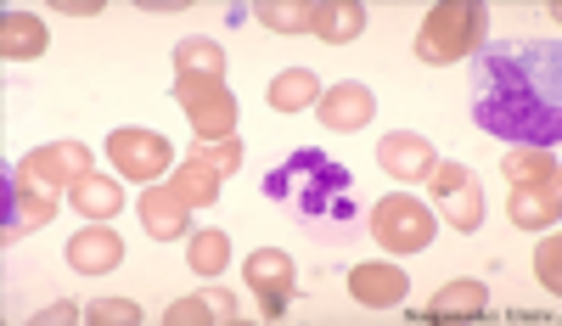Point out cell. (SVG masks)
<instances>
[{"mask_svg":"<svg viewBox=\"0 0 562 326\" xmlns=\"http://www.w3.org/2000/svg\"><path fill=\"white\" fill-rule=\"evenodd\" d=\"M186 259H192L198 276H220V270L231 265V237H225V231H192Z\"/></svg>","mask_w":562,"mask_h":326,"instance_id":"cell-24","label":"cell"},{"mask_svg":"<svg viewBox=\"0 0 562 326\" xmlns=\"http://www.w3.org/2000/svg\"><path fill=\"white\" fill-rule=\"evenodd\" d=\"M45 23L34 18V12H7L0 18V57L7 63H34V57H45Z\"/></svg>","mask_w":562,"mask_h":326,"instance_id":"cell-15","label":"cell"},{"mask_svg":"<svg viewBox=\"0 0 562 326\" xmlns=\"http://www.w3.org/2000/svg\"><path fill=\"white\" fill-rule=\"evenodd\" d=\"M85 321H90V326H135L140 310H135L130 299H97V304L85 310Z\"/></svg>","mask_w":562,"mask_h":326,"instance_id":"cell-29","label":"cell"},{"mask_svg":"<svg viewBox=\"0 0 562 326\" xmlns=\"http://www.w3.org/2000/svg\"><path fill=\"white\" fill-rule=\"evenodd\" d=\"M315 108H321V124H326V130H338V135L366 130V124H371V113H378V102H371V90H366V85H355V79L333 85V90H326V97H321Z\"/></svg>","mask_w":562,"mask_h":326,"instance_id":"cell-8","label":"cell"},{"mask_svg":"<svg viewBox=\"0 0 562 326\" xmlns=\"http://www.w3.org/2000/svg\"><path fill=\"white\" fill-rule=\"evenodd\" d=\"M203 299H209V315H214V321H225V326H231V321H237V299H231V293H220V288H209Z\"/></svg>","mask_w":562,"mask_h":326,"instance_id":"cell-34","label":"cell"},{"mask_svg":"<svg viewBox=\"0 0 562 326\" xmlns=\"http://www.w3.org/2000/svg\"><path fill=\"white\" fill-rule=\"evenodd\" d=\"M265 97H270L276 113H304V108L321 102V79H315L310 68H288V74H276V79H270Z\"/></svg>","mask_w":562,"mask_h":326,"instance_id":"cell-19","label":"cell"},{"mask_svg":"<svg viewBox=\"0 0 562 326\" xmlns=\"http://www.w3.org/2000/svg\"><path fill=\"white\" fill-rule=\"evenodd\" d=\"M7 186H12V180H7ZM12 209H18V214L7 220V243L52 220V214H57V198H40V192H23V186H12Z\"/></svg>","mask_w":562,"mask_h":326,"instance_id":"cell-23","label":"cell"},{"mask_svg":"<svg viewBox=\"0 0 562 326\" xmlns=\"http://www.w3.org/2000/svg\"><path fill=\"white\" fill-rule=\"evenodd\" d=\"M175 68L180 74H220L225 79V52L214 40H180L175 45Z\"/></svg>","mask_w":562,"mask_h":326,"instance_id":"cell-26","label":"cell"},{"mask_svg":"<svg viewBox=\"0 0 562 326\" xmlns=\"http://www.w3.org/2000/svg\"><path fill=\"white\" fill-rule=\"evenodd\" d=\"M439 209H445V220H450L456 231H479V220H484V192H479V180L467 175L450 198H439Z\"/></svg>","mask_w":562,"mask_h":326,"instance_id":"cell-22","label":"cell"},{"mask_svg":"<svg viewBox=\"0 0 562 326\" xmlns=\"http://www.w3.org/2000/svg\"><path fill=\"white\" fill-rule=\"evenodd\" d=\"M461 180H467V164H434V175H428V192H434V203H439V198H450Z\"/></svg>","mask_w":562,"mask_h":326,"instance_id":"cell-31","label":"cell"},{"mask_svg":"<svg viewBox=\"0 0 562 326\" xmlns=\"http://www.w3.org/2000/svg\"><path fill=\"white\" fill-rule=\"evenodd\" d=\"M68 321H79V304H68V299H57V304H45V310L34 315V326H68Z\"/></svg>","mask_w":562,"mask_h":326,"instance_id":"cell-33","label":"cell"},{"mask_svg":"<svg viewBox=\"0 0 562 326\" xmlns=\"http://www.w3.org/2000/svg\"><path fill=\"white\" fill-rule=\"evenodd\" d=\"M169 326H198V321H214L209 315V299L198 293V299H180V304H169V315H164Z\"/></svg>","mask_w":562,"mask_h":326,"instance_id":"cell-32","label":"cell"},{"mask_svg":"<svg viewBox=\"0 0 562 326\" xmlns=\"http://www.w3.org/2000/svg\"><path fill=\"white\" fill-rule=\"evenodd\" d=\"M270 198H288L293 209H304L310 220H349L355 209H349V169L338 164V158H326V153H293L288 164H281L270 180Z\"/></svg>","mask_w":562,"mask_h":326,"instance_id":"cell-2","label":"cell"},{"mask_svg":"<svg viewBox=\"0 0 562 326\" xmlns=\"http://www.w3.org/2000/svg\"><path fill=\"white\" fill-rule=\"evenodd\" d=\"M108 158L119 164L124 180H140V186H158V175L175 169V147L153 130H113L108 135Z\"/></svg>","mask_w":562,"mask_h":326,"instance_id":"cell-6","label":"cell"},{"mask_svg":"<svg viewBox=\"0 0 562 326\" xmlns=\"http://www.w3.org/2000/svg\"><path fill=\"white\" fill-rule=\"evenodd\" d=\"M360 29H366V7H355V0H321L310 12V34H321L326 45H349Z\"/></svg>","mask_w":562,"mask_h":326,"instance_id":"cell-17","label":"cell"},{"mask_svg":"<svg viewBox=\"0 0 562 326\" xmlns=\"http://www.w3.org/2000/svg\"><path fill=\"white\" fill-rule=\"evenodd\" d=\"M135 214H140V225H147V237H158V243H180L186 231H192V209L175 198V186H147Z\"/></svg>","mask_w":562,"mask_h":326,"instance_id":"cell-7","label":"cell"},{"mask_svg":"<svg viewBox=\"0 0 562 326\" xmlns=\"http://www.w3.org/2000/svg\"><path fill=\"white\" fill-rule=\"evenodd\" d=\"M68 203L85 214V220H113L119 209H124V186L119 180H108V175H97V169H90V175H79L74 180V192H68Z\"/></svg>","mask_w":562,"mask_h":326,"instance_id":"cell-16","label":"cell"},{"mask_svg":"<svg viewBox=\"0 0 562 326\" xmlns=\"http://www.w3.org/2000/svg\"><path fill=\"white\" fill-rule=\"evenodd\" d=\"M90 175V153L79 142H52V147H34L18 169H12V186L23 192H40V198H63L74 192V180Z\"/></svg>","mask_w":562,"mask_h":326,"instance_id":"cell-5","label":"cell"},{"mask_svg":"<svg viewBox=\"0 0 562 326\" xmlns=\"http://www.w3.org/2000/svg\"><path fill=\"white\" fill-rule=\"evenodd\" d=\"M479 45H484V7L479 0H445V7H434L428 23L416 29V57L434 63V68L473 57Z\"/></svg>","mask_w":562,"mask_h":326,"instance_id":"cell-3","label":"cell"},{"mask_svg":"<svg viewBox=\"0 0 562 326\" xmlns=\"http://www.w3.org/2000/svg\"><path fill=\"white\" fill-rule=\"evenodd\" d=\"M119 259H124V243H119V231H108V220L85 225L79 237L68 243V265H74L79 276H102V270H113Z\"/></svg>","mask_w":562,"mask_h":326,"instance_id":"cell-11","label":"cell"},{"mask_svg":"<svg viewBox=\"0 0 562 326\" xmlns=\"http://www.w3.org/2000/svg\"><path fill=\"white\" fill-rule=\"evenodd\" d=\"M479 130L512 147H557L562 135V57L557 45H495L473 74Z\"/></svg>","mask_w":562,"mask_h":326,"instance_id":"cell-1","label":"cell"},{"mask_svg":"<svg viewBox=\"0 0 562 326\" xmlns=\"http://www.w3.org/2000/svg\"><path fill=\"white\" fill-rule=\"evenodd\" d=\"M288 315V299H265V321H281Z\"/></svg>","mask_w":562,"mask_h":326,"instance_id":"cell-36","label":"cell"},{"mask_svg":"<svg viewBox=\"0 0 562 326\" xmlns=\"http://www.w3.org/2000/svg\"><path fill=\"white\" fill-rule=\"evenodd\" d=\"M63 12H68V18H102V7H97V0H68Z\"/></svg>","mask_w":562,"mask_h":326,"instance_id":"cell-35","label":"cell"},{"mask_svg":"<svg viewBox=\"0 0 562 326\" xmlns=\"http://www.w3.org/2000/svg\"><path fill=\"white\" fill-rule=\"evenodd\" d=\"M501 169L512 186H546L557 180V147H518V153H506Z\"/></svg>","mask_w":562,"mask_h":326,"instance_id":"cell-21","label":"cell"},{"mask_svg":"<svg viewBox=\"0 0 562 326\" xmlns=\"http://www.w3.org/2000/svg\"><path fill=\"white\" fill-rule=\"evenodd\" d=\"M220 180H225V175H214L209 164L192 158V164H175V180H169V186H175V198H180L186 209H209V203L220 198Z\"/></svg>","mask_w":562,"mask_h":326,"instance_id":"cell-20","label":"cell"},{"mask_svg":"<svg viewBox=\"0 0 562 326\" xmlns=\"http://www.w3.org/2000/svg\"><path fill=\"white\" fill-rule=\"evenodd\" d=\"M484 299H490L484 282H450L428 310H416L411 321H479L484 315Z\"/></svg>","mask_w":562,"mask_h":326,"instance_id":"cell-18","label":"cell"},{"mask_svg":"<svg viewBox=\"0 0 562 326\" xmlns=\"http://www.w3.org/2000/svg\"><path fill=\"white\" fill-rule=\"evenodd\" d=\"M214 85H225V79H220V74H180V79H175V102L192 108L198 97H209Z\"/></svg>","mask_w":562,"mask_h":326,"instance_id":"cell-30","label":"cell"},{"mask_svg":"<svg viewBox=\"0 0 562 326\" xmlns=\"http://www.w3.org/2000/svg\"><path fill=\"white\" fill-rule=\"evenodd\" d=\"M535 276H540V288L557 299V288H562V243H557V225H551V237L535 248Z\"/></svg>","mask_w":562,"mask_h":326,"instance_id":"cell-28","label":"cell"},{"mask_svg":"<svg viewBox=\"0 0 562 326\" xmlns=\"http://www.w3.org/2000/svg\"><path fill=\"white\" fill-rule=\"evenodd\" d=\"M192 130H198V142H225V135H237V119H243V108H237V97H231V85H214L209 97H198L192 108Z\"/></svg>","mask_w":562,"mask_h":326,"instance_id":"cell-13","label":"cell"},{"mask_svg":"<svg viewBox=\"0 0 562 326\" xmlns=\"http://www.w3.org/2000/svg\"><path fill=\"white\" fill-rule=\"evenodd\" d=\"M371 237H378L383 254H422L434 243V209L394 192L383 203H371Z\"/></svg>","mask_w":562,"mask_h":326,"instance_id":"cell-4","label":"cell"},{"mask_svg":"<svg viewBox=\"0 0 562 326\" xmlns=\"http://www.w3.org/2000/svg\"><path fill=\"white\" fill-rule=\"evenodd\" d=\"M405 293H411V282H405L400 265H355L349 270V299L366 304V310H389Z\"/></svg>","mask_w":562,"mask_h":326,"instance_id":"cell-10","label":"cell"},{"mask_svg":"<svg viewBox=\"0 0 562 326\" xmlns=\"http://www.w3.org/2000/svg\"><path fill=\"white\" fill-rule=\"evenodd\" d=\"M310 12H315V7H304V0H259V7H254V18H259L265 29H276V34L310 29Z\"/></svg>","mask_w":562,"mask_h":326,"instance_id":"cell-25","label":"cell"},{"mask_svg":"<svg viewBox=\"0 0 562 326\" xmlns=\"http://www.w3.org/2000/svg\"><path fill=\"white\" fill-rule=\"evenodd\" d=\"M192 158L209 164L214 175H231V169H243V142H237V135H225V142H198Z\"/></svg>","mask_w":562,"mask_h":326,"instance_id":"cell-27","label":"cell"},{"mask_svg":"<svg viewBox=\"0 0 562 326\" xmlns=\"http://www.w3.org/2000/svg\"><path fill=\"white\" fill-rule=\"evenodd\" d=\"M243 282H248L259 299H293L299 270H293V259L281 254V248H259V254H248V265H243Z\"/></svg>","mask_w":562,"mask_h":326,"instance_id":"cell-12","label":"cell"},{"mask_svg":"<svg viewBox=\"0 0 562 326\" xmlns=\"http://www.w3.org/2000/svg\"><path fill=\"white\" fill-rule=\"evenodd\" d=\"M562 214V186L546 180V186H518L512 192V225H524V231H551Z\"/></svg>","mask_w":562,"mask_h":326,"instance_id":"cell-14","label":"cell"},{"mask_svg":"<svg viewBox=\"0 0 562 326\" xmlns=\"http://www.w3.org/2000/svg\"><path fill=\"white\" fill-rule=\"evenodd\" d=\"M378 164L394 175V180H405V186H416V180H428L434 175V147L422 142V135H411V130H400V135H383V147H378Z\"/></svg>","mask_w":562,"mask_h":326,"instance_id":"cell-9","label":"cell"}]
</instances>
